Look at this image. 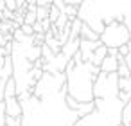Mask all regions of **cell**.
Masks as SVG:
<instances>
[{"mask_svg":"<svg viewBox=\"0 0 131 126\" xmlns=\"http://www.w3.org/2000/svg\"><path fill=\"white\" fill-rule=\"evenodd\" d=\"M99 67H93L90 61L75 63V67L67 72V94L74 97L79 103H90L93 101V81L99 74Z\"/></svg>","mask_w":131,"mask_h":126,"instance_id":"cell-1","label":"cell"},{"mask_svg":"<svg viewBox=\"0 0 131 126\" xmlns=\"http://www.w3.org/2000/svg\"><path fill=\"white\" fill-rule=\"evenodd\" d=\"M131 31L124 22H110L104 25L102 33L99 34V42L108 49H118L120 45L129 43Z\"/></svg>","mask_w":131,"mask_h":126,"instance_id":"cell-2","label":"cell"},{"mask_svg":"<svg viewBox=\"0 0 131 126\" xmlns=\"http://www.w3.org/2000/svg\"><path fill=\"white\" fill-rule=\"evenodd\" d=\"M4 110H6V115L9 117H22V103L18 101L16 95L4 99Z\"/></svg>","mask_w":131,"mask_h":126,"instance_id":"cell-3","label":"cell"},{"mask_svg":"<svg viewBox=\"0 0 131 126\" xmlns=\"http://www.w3.org/2000/svg\"><path fill=\"white\" fill-rule=\"evenodd\" d=\"M99 45H102L99 40H97V42H90V40L79 38V54H81V60H83V61H90L92 52H93Z\"/></svg>","mask_w":131,"mask_h":126,"instance_id":"cell-4","label":"cell"},{"mask_svg":"<svg viewBox=\"0 0 131 126\" xmlns=\"http://www.w3.org/2000/svg\"><path fill=\"white\" fill-rule=\"evenodd\" d=\"M117 67H118L117 54H115V56H113V54H108V56L101 61L99 70H101V72H104V74H115V72H117Z\"/></svg>","mask_w":131,"mask_h":126,"instance_id":"cell-5","label":"cell"},{"mask_svg":"<svg viewBox=\"0 0 131 126\" xmlns=\"http://www.w3.org/2000/svg\"><path fill=\"white\" fill-rule=\"evenodd\" d=\"M106 56H108V47L99 45V47L92 52V56H90V63H92L93 67H99V65H101V61H102Z\"/></svg>","mask_w":131,"mask_h":126,"instance_id":"cell-6","label":"cell"},{"mask_svg":"<svg viewBox=\"0 0 131 126\" xmlns=\"http://www.w3.org/2000/svg\"><path fill=\"white\" fill-rule=\"evenodd\" d=\"M79 38H83V40H90V42H97V40H99V34H97L95 31H92L88 24L83 22V25H81V33H79Z\"/></svg>","mask_w":131,"mask_h":126,"instance_id":"cell-7","label":"cell"},{"mask_svg":"<svg viewBox=\"0 0 131 126\" xmlns=\"http://www.w3.org/2000/svg\"><path fill=\"white\" fill-rule=\"evenodd\" d=\"M9 77H13V60L11 56H6L4 67L0 70V79H9Z\"/></svg>","mask_w":131,"mask_h":126,"instance_id":"cell-8","label":"cell"},{"mask_svg":"<svg viewBox=\"0 0 131 126\" xmlns=\"http://www.w3.org/2000/svg\"><path fill=\"white\" fill-rule=\"evenodd\" d=\"M13 95H16V83H15V79H13V77H9V79L6 81L4 99H6V97H13Z\"/></svg>","mask_w":131,"mask_h":126,"instance_id":"cell-9","label":"cell"},{"mask_svg":"<svg viewBox=\"0 0 131 126\" xmlns=\"http://www.w3.org/2000/svg\"><path fill=\"white\" fill-rule=\"evenodd\" d=\"M63 13L68 16V20H74V18H77V13H79V7H75V6H67L65 9H63Z\"/></svg>","mask_w":131,"mask_h":126,"instance_id":"cell-10","label":"cell"},{"mask_svg":"<svg viewBox=\"0 0 131 126\" xmlns=\"http://www.w3.org/2000/svg\"><path fill=\"white\" fill-rule=\"evenodd\" d=\"M34 22H38V20H36V11H25V15H24V24L32 25Z\"/></svg>","mask_w":131,"mask_h":126,"instance_id":"cell-11","label":"cell"},{"mask_svg":"<svg viewBox=\"0 0 131 126\" xmlns=\"http://www.w3.org/2000/svg\"><path fill=\"white\" fill-rule=\"evenodd\" d=\"M45 18H49V7H36V20L41 22Z\"/></svg>","mask_w":131,"mask_h":126,"instance_id":"cell-12","label":"cell"},{"mask_svg":"<svg viewBox=\"0 0 131 126\" xmlns=\"http://www.w3.org/2000/svg\"><path fill=\"white\" fill-rule=\"evenodd\" d=\"M59 13H61V11H59L56 6H52V4L49 6V20H50V24H54V22H56V18L59 16Z\"/></svg>","mask_w":131,"mask_h":126,"instance_id":"cell-13","label":"cell"},{"mask_svg":"<svg viewBox=\"0 0 131 126\" xmlns=\"http://www.w3.org/2000/svg\"><path fill=\"white\" fill-rule=\"evenodd\" d=\"M20 31H22L25 36H32V34H34L32 25H27V24H22V25H20Z\"/></svg>","mask_w":131,"mask_h":126,"instance_id":"cell-14","label":"cell"},{"mask_svg":"<svg viewBox=\"0 0 131 126\" xmlns=\"http://www.w3.org/2000/svg\"><path fill=\"white\" fill-rule=\"evenodd\" d=\"M4 6H6V9H9L11 13L16 11V2H15V0H4Z\"/></svg>","mask_w":131,"mask_h":126,"instance_id":"cell-15","label":"cell"},{"mask_svg":"<svg viewBox=\"0 0 131 126\" xmlns=\"http://www.w3.org/2000/svg\"><path fill=\"white\" fill-rule=\"evenodd\" d=\"M52 6H56L61 13H63V9L67 7V4H65V0H52Z\"/></svg>","mask_w":131,"mask_h":126,"instance_id":"cell-16","label":"cell"},{"mask_svg":"<svg viewBox=\"0 0 131 126\" xmlns=\"http://www.w3.org/2000/svg\"><path fill=\"white\" fill-rule=\"evenodd\" d=\"M4 61H6V56H0V70H2V67H4Z\"/></svg>","mask_w":131,"mask_h":126,"instance_id":"cell-17","label":"cell"},{"mask_svg":"<svg viewBox=\"0 0 131 126\" xmlns=\"http://www.w3.org/2000/svg\"><path fill=\"white\" fill-rule=\"evenodd\" d=\"M25 2H27V4H32V2H34V0H25Z\"/></svg>","mask_w":131,"mask_h":126,"instance_id":"cell-18","label":"cell"},{"mask_svg":"<svg viewBox=\"0 0 131 126\" xmlns=\"http://www.w3.org/2000/svg\"><path fill=\"white\" fill-rule=\"evenodd\" d=\"M127 45H129V49H131V40H129V43H127Z\"/></svg>","mask_w":131,"mask_h":126,"instance_id":"cell-19","label":"cell"},{"mask_svg":"<svg viewBox=\"0 0 131 126\" xmlns=\"http://www.w3.org/2000/svg\"><path fill=\"white\" fill-rule=\"evenodd\" d=\"M20 126H22V124H20Z\"/></svg>","mask_w":131,"mask_h":126,"instance_id":"cell-20","label":"cell"}]
</instances>
